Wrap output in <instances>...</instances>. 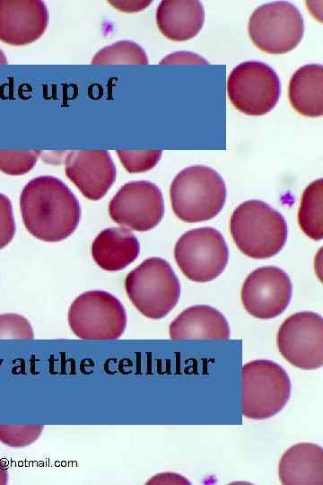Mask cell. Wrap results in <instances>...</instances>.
I'll list each match as a JSON object with an SVG mask.
<instances>
[{
    "mask_svg": "<svg viewBox=\"0 0 323 485\" xmlns=\"http://www.w3.org/2000/svg\"><path fill=\"white\" fill-rule=\"evenodd\" d=\"M23 224L34 237L56 242L70 236L81 219V207L71 190L53 176H39L22 189Z\"/></svg>",
    "mask_w": 323,
    "mask_h": 485,
    "instance_id": "cell-1",
    "label": "cell"
},
{
    "mask_svg": "<svg viewBox=\"0 0 323 485\" xmlns=\"http://www.w3.org/2000/svg\"><path fill=\"white\" fill-rule=\"evenodd\" d=\"M230 231L239 250L253 259H267L277 254L287 239L284 216L268 204L251 199L232 212Z\"/></svg>",
    "mask_w": 323,
    "mask_h": 485,
    "instance_id": "cell-2",
    "label": "cell"
},
{
    "mask_svg": "<svg viewBox=\"0 0 323 485\" xmlns=\"http://www.w3.org/2000/svg\"><path fill=\"white\" fill-rule=\"evenodd\" d=\"M175 215L182 221L198 223L214 217L223 207L226 187L214 169L194 165L179 172L170 187Z\"/></svg>",
    "mask_w": 323,
    "mask_h": 485,
    "instance_id": "cell-3",
    "label": "cell"
},
{
    "mask_svg": "<svg viewBox=\"0 0 323 485\" xmlns=\"http://www.w3.org/2000/svg\"><path fill=\"white\" fill-rule=\"evenodd\" d=\"M135 307L151 319L165 317L178 304L180 284L168 261L152 257L130 271L125 281Z\"/></svg>",
    "mask_w": 323,
    "mask_h": 485,
    "instance_id": "cell-4",
    "label": "cell"
},
{
    "mask_svg": "<svg viewBox=\"0 0 323 485\" xmlns=\"http://www.w3.org/2000/svg\"><path fill=\"white\" fill-rule=\"evenodd\" d=\"M241 410L252 419H265L278 413L291 394L286 371L272 360H253L241 368Z\"/></svg>",
    "mask_w": 323,
    "mask_h": 485,
    "instance_id": "cell-5",
    "label": "cell"
},
{
    "mask_svg": "<svg viewBox=\"0 0 323 485\" xmlns=\"http://www.w3.org/2000/svg\"><path fill=\"white\" fill-rule=\"evenodd\" d=\"M68 324L83 340H115L127 326V313L110 293L92 290L77 296L68 311Z\"/></svg>",
    "mask_w": 323,
    "mask_h": 485,
    "instance_id": "cell-6",
    "label": "cell"
},
{
    "mask_svg": "<svg viewBox=\"0 0 323 485\" xmlns=\"http://www.w3.org/2000/svg\"><path fill=\"white\" fill-rule=\"evenodd\" d=\"M248 31L252 42L260 50L284 54L300 43L304 23L295 5L277 1L258 7L249 18Z\"/></svg>",
    "mask_w": 323,
    "mask_h": 485,
    "instance_id": "cell-7",
    "label": "cell"
},
{
    "mask_svg": "<svg viewBox=\"0 0 323 485\" xmlns=\"http://www.w3.org/2000/svg\"><path fill=\"white\" fill-rule=\"evenodd\" d=\"M175 260L182 273L195 282H208L224 270L229 251L222 234L212 227L184 233L175 244Z\"/></svg>",
    "mask_w": 323,
    "mask_h": 485,
    "instance_id": "cell-8",
    "label": "cell"
},
{
    "mask_svg": "<svg viewBox=\"0 0 323 485\" xmlns=\"http://www.w3.org/2000/svg\"><path fill=\"white\" fill-rule=\"evenodd\" d=\"M227 93L238 110L261 116L276 105L281 84L271 66L258 61H247L238 65L229 75Z\"/></svg>",
    "mask_w": 323,
    "mask_h": 485,
    "instance_id": "cell-9",
    "label": "cell"
},
{
    "mask_svg": "<svg viewBox=\"0 0 323 485\" xmlns=\"http://www.w3.org/2000/svg\"><path fill=\"white\" fill-rule=\"evenodd\" d=\"M276 345L283 357L303 370L323 365V319L312 312L289 316L276 334Z\"/></svg>",
    "mask_w": 323,
    "mask_h": 485,
    "instance_id": "cell-10",
    "label": "cell"
},
{
    "mask_svg": "<svg viewBox=\"0 0 323 485\" xmlns=\"http://www.w3.org/2000/svg\"><path fill=\"white\" fill-rule=\"evenodd\" d=\"M111 219L135 231L154 228L163 217L161 190L153 182L135 181L124 184L109 205Z\"/></svg>",
    "mask_w": 323,
    "mask_h": 485,
    "instance_id": "cell-11",
    "label": "cell"
},
{
    "mask_svg": "<svg viewBox=\"0 0 323 485\" xmlns=\"http://www.w3.org/2000/svg\"><path fill=\"white\" fill-rule=\"evenodd\" d=\"M292 294V281L283 269L274 266L256 269L241 287L245 310L258 319H272L289 305Z\"/></svg>",
    "mask_w": 323,
    "mask_h": 485,
    "instance_id": "cell-12",
    "label": "cell"
},
{
    "mask_svg": "<svg viewBox=\"0 0 323 485\" xmlns=\"http://www.w3.org/2000/svg\"><path fill=\"white\" fill-rule=\"evenodd\" d=\"M65 174L82 194L100 199L116 180V167L108 151L74 150L66 154Z\"/></svg>",
    "mask_w": 323,
    "mask_h": 485,
    "instance_id": "cell-13",
    "label": "cell"
},
{
    "mask_svg": "<svg viewBox=\"0 0 323 485\" xmlns=\"http://www.w3.org/2000/svg\"><path fill=\"white\" fill-rule=\"evenodd\" d=\"M48 12L40 0H0V40L13 46L34 42L45 32Z\"/></svg>",
    "mask_w": 323,
    "mask_h": 485,
    "instance_id": "cell-14",
    "label": "cell"
},
{
    "mask_svg": "<svg viewBox=\"0 0 323 485\" xmlns=\"http://www.w3.org/2000/svg\"><path fill=\"white\" fill-rule=\"evenodd\" d=\"M170 338L183 340H227L230 326L218 310L208 305H194L185 309L169 327Z\"/></svg>",
    "mask_w": 323,
    "mask_h": 485,
    "instance_id": "cell-15",
    "label": "cell"
},
{
    "mask_svg": "<svg viewBox=\"0 0 323 485\" xmlns=\"http://www.w3.org/2000/svg\"><path fill=\"white\" fill-rule=\"evenodd\" d=\"M278 473L285 485H322V447L312 443L291 446L280 459Z\"/></svg>",
    "mask_w": 323,
    "mask_h": 485,
    "instance_id": "cell-16",
    "label": "cell"
},
{
    "mask_svg": "<svg viewBox=\"0 0 323 485\" xmlns=\"http://www.w3.org/2000/svg\"><path fill=\"white\" fill-rule=\"evenodd\" d=\"M205 11L199 1L164 0L156 11V23L169 40L184 41L194 38L202 29Z\"/></svg>",
    "mask_w": 323,
    "mask_h": 485,
    "instance_id": "cell-17",
    "label": "cell"
},
{
    "mask_svg": "<svg viewBox=\"0 0 323 485\" xmlns=\"http://www.w3.org/2000/svg\"><path fill=\"white\" fill-rule=\"evenodd\" d=\"M139 252L137 238L124 227H111L101 231L92 244L94 261L107 271L125 269L136 260Z\"/></svg>",
    "mask_w": 323,
    "mask_h": 485,
    "instance_id": "cell-18",
    "label": "cell"
},
{
    "mask_svg": "<svg viewBox=\"0 0 323 485\" xmlns=\"http://www.w3.org/2000/svg\"><path fill=\"white\" fill-rule=\"evenodd\" d=\"M289 101L300 114L316 118L323 114V66L310 64L300 67L289 83Z\"/></svg>",
    "mask_w": 323,
    "mask_h": 485,
    "instance_id": "cell-19",
    "label": "cell"
},
{
    "mask_svg": "<svg viewBox=\"0 0 323 485\" xmlns=\"http://www.w3.org/2000/svg\"><path fill=\"white\" fill-rule=\"evenodd\" d=\"M323 180L312 181L304 190L298 211V223L310 238L319 241L323 237Z\"/></svg>",
    "mask_w": 323,
    "mask_h": 485,
    "instance_id": "cell-20",
    "label": "cell"
},
{
    "mask_svg": "<svg viewBox=\"0 0 323 485\" xmlns=\"http://www.w3.org/2000/svg\"><path fill=\"white\" fill-rule=\"evenodd\" d=\"M93 65L148 64L142 47L130 40H119L99 50L92 59Z\"/></svg>",
    "mask_w": 323,
    "mask_h": 485,
    "instance_id": "cell-21",
    "label": "cell"
},
{
    "mask_svg": "<svg viewBox=\"0 0 323 485\" xmlns=\"http://www.w3.org/2000/svg\"><path fill=\"white\" fill-rule=\"evenodd\" d=\"M41 151L0 150V171L8 175H22L35 165Z\"/></svg>",
    "mask_w": 323,
    "mask_h": 485,
    "instance_id": "cell-22",
    "label": "cell"
},
{
    "mask_svg": "<svg viewBox=\"0 0 323 485\" xmlns=\"http://www.w3.org/2000/svg\"><path fill=\"white\" fill-rule=\"evenodd\" d=\"M43 425H0V442L11 447H23L35 442Z\"/></svg>",
    "mask_w": 323,
    "mask_h": 485,
    "instance_id": "cell-23",
    "label": "cell"
},
{
    "mask_svg": "<svg viewBox=\"0 0 323 485\" xmlns=\"http://www.w3.org/2000/svg\"><path fill=\"white\" fill-rule=\"evenodd\" d=\"M120 162L128 172H143L153 168L161 159V150H117Z\"/></svg>",
    "mask_w": 323,
    "mask_h": 485,
    "instance_id": "cell-24",
    "label": "cell"
},
{
    "mask_svg": "<svg viewBox=\"0 0 323 485\" xmlns=\"http://www.w3.org/2000/svg\"><path fill=\"white\" fill-rule=\"evenodd\" d=\"M33 330L29 321L17 313L0 314V340H31Z\"/></svg>",
    "mask_w": 323,
    "mask_h": 485,
    "instance_id": "cell-25",
    "label": "cell"
},
{
    "mask_svg": "<svg viewBox=\"0 0 323 485\" xmlns=\"http://www.w3.org/2000/svg\"><path fill=\"white\" fill-rule=\"evenodd\" d=\"M15 230L11 201L7 196L0 193V250L12 241Z\"/></svg>",
    "mask_w": 323,
    "mask_h": 485,
    "instance_id": "cell-26",
    "label": "cell"
},
{
    "mask_svg": "<svg viewBox=\"0 0 323 485\" xmlns=\"http://www.w3.org/2000/svg\"><path fill=\"white\" fill-rule=\"evenodd\" d=\"M160 64L168 65V64H209L206 59L201 56L186 51H178L172 54L168 55L163 57Z\"/></svg>",
    "mask_w": 323,
    "mask_h": 485,
    "instance_id": "cell-27",
    "label": "cell"
},
{
    "mask_svg": "<svg viewBox=\"0 0 323 485\" xmlns=\"http://www.w3.org/2000/svg\"><path fill=\"white\" fill-rule=\"evenodd\" d=\"M8 482V470L5 463L0 459V485H5Z\"/></svg>",
    "mask_w": 323,
    "mask_h": 485,
    "instance_id": "cell-28",
    "label": "cell"
},
{
    "mask_svg": "<svg viewBox=\"0 0 323 485\" xmlns=\"http://www.w3.org/2000/svg\"><path fill=\"white\" fill-rule=\"evenodd\" d=\"M7 64V58L4 53L0 49V65Z\"/></svg>",
    "mask_w": 323,
    "mask_h": 485,
    "instance_id": "cell-29",
    "label": "cell"
}]
</instances>
